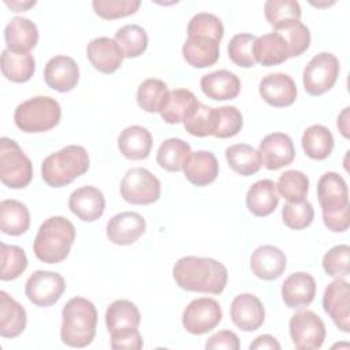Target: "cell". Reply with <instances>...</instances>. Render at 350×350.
Listing matches in <instances>:
<instances>
[{"label":"cell","mask_w":350,"mask_h":350,"mask_svg":"<svg viewBox=\"0 0 350 350\" xmlns=\"http://www.w3.org/2000/svg\"><path fill=\"white\" fill-rule=\"evenodd\" d=\"M66 290L64 278L52 271H34L25 284V293L29 301L38 308L55 305Z\"/></svg>","instance_id":"obj_9"},{"label":"cell","mask_w":350,"mask_h":350,"mask_svg":"<svg viewBox=\"0 0 350 350\" xmlns=\"http://www.w3.org/2000/svg\"><path fill=\"white\" fill-rule=\"evenodd\" d=\"M141 5L139 0H94L92 7L103 19H118L133 15Z\"/></svg>","instance_id":"obj_50"},{"label":"cell","mask_w":350,"mask_h":350,"mask_svg":"<svg viewBox=\"0 0 350 350\" xmlns=\"http://www.w3.org/2000/svg\"><path fill=\"white\" fill-rule=\"evenodd\" d=\"M256 38L257 37L250 33H239L230 40L228 56L234 64L243 68H249L257 63L254 57Z\"/></svg>","instance_id":"obj_43"},{"label":"cell","mask_w":350,"mask_h":350,"mask_svg":"<svg viewBox=\"0 0 350 350\" xmlns=\"http://www.w3.org/2000/svg\"><path fill=\"white\" fill-rule=\"evenodd\" d=\"M250 350H280V343L272 335H260L250 343Z\"/></svg>","instance_id":"obj_53"},{"label":"cell","mask_w":350,"mask_h":350,"mask_svg":"<svg viewBox=\"0 0 350 350\" xmlns=\"http://www.w3.org/2000/svg\"><path fill=\"white\" fill-rule=\"evenodd\" d=\"M254 57L257 63L265 67L284 63L290 57L286 40L276 31L257 37L254 42Z\"/></svg>","instance_id":"obj_32"},{"label":"cell","mask_w":350,"mask_h":350,"mask_svg":"<svg viewBox=\"0 0 350 350\" xmlns=\"http://www.w3.org/2000/svg\"><path fill=\"white\" fill-rule=\"evenodd\" d=\"M74 241V224L63 216H52L40 226L34 238L33 252L40 261L57 264L68 256Z\"/></svg>","instance_id":"obj_3"},{"label":"cell","mask_w":350,"mask_h":350,"mask_svg":"<svg viewBox=\"0 0 350 350\" xmlns=\"http://www.w3.org/2000/svg\"><path fill=\"white\" fill-rule=\"evenodd\" d=\"M317 197L323 215L339 212L349 206V189L338 172H325L317 183Z\"/></svg>","instance_id":"obj_16"},{"label":"cell","mask_w":350,"mask_h":350,"mask_svg":"<svg viewBox=\"0 0 350 350\" xmlns=\"http://www.w3.org/2000/svg\"><path fill=\"white\" fill-rule=\"evenodd\" d=\"M5 4L8 7H11V10H14V12H19V11H23V10H27V8L33 7L36 4V1H26V3H21V1L8 3V1H5Z\"/></svg>","instance_id":"obj_55"},{"label":"cell","mask_w":350,"mask_h":350,"mask_svg":"<svg viewBox=\"0 0 350 350\" xmlns=\"http://www.w3.org/2000/svg\"><path fill=\"white\" fill-rule=\"evenodd\" d=\"M26 323L25 308L5 291H0V335L16 338L25 331Z\"/></svg>","instance_id":"obj_30"},{"label":"cell","mask_w":350,"mask_h":350,"mask_svg":"<svg viewBox=\"0 0 350 350\" xmlns=\"http://www.w3.org/2000/svg\"><path fill=\"white\" fill-rule=\"evenodd\" d=\"M284 224L291 230H304L309 227L314 217V209L308 200L287 202L282 209Z\"/></svg>","instance_id":"obj_47"},{"label":"cell","mask_w":350,"mask_h":350,"mask_svg":"<svg viewBox=\"0 0 350 350\" xmlns=\"http://www.w3.org/2000/svg\"><path fill=\"white\" fill-rule=\"evenodd\" d=\"M241 347L239 345V339L238 336L228 329H223L219 331L216 334H213L206 342H205V349L208 350H220V349H226V350H238Z\"/></svg>","instance_id":"obj_51"},{"label":"cell","mask_w":350,"mask_h":350,"mask_svg":"<svg viewBox=\"0 0 350 350\" xmlns=\"http://www.w3.org/2000/svg\"><path fill=\"white\" fill-rule=\"evenodd\" d=\"M216 126V108L200 103L183 120L185 130L194 137L213 135Z\"/></svg>","instance_id":"obj_42"},{"label":"cell","mask_w":350,"mask_h":350,"mask_svg":"<svg viewBox=\"0 0 350 350\" xmlns=\"http://www.w3.org/2000/svg\"><path fill=\"white\" fill-rule=\"evenodd\" d=\"M68 208L82 221H96L104 213L105 198L97 187L82 186L70 194Z\"/></svg>","instance_id":"obj_21"},{"label":"cell","mask_w":350,"mask_h":350,"mask_svg":"<svg viewBox=\"0 0 350 350\" xmlns=\"http://www.w3.org/2000/svg\"><path fill=\"white\" fill-rule=\"evenodd\" d=\"M97 328V310L92 301L83 297H74L62 309L60 339L70 347H86Z\"/></svg>","instance_id":"obj_2"},{"label":"cell","mask_w":350,"mask_h":350,"mask_svg":"<svg viewBox=\"0 0 350 350\" xmlns=\"http://www.w3.org/2000/svg\"><path fill=\"white\" fill-rule=\"evenodd\" d=\"M290 336L298 350H314L321 347L325 339V325L312 310L294 313L288 323Z\"/></svg>","instance_id":"obj_10"},{"label":"cell","mask_w":350,"mask_h":350,"mask_svg":"<svg viewBox=\"0 0 350 350\" xmlns=\"http://www.w3.org/2000/svg\"><path fill=\"white\" fill-rule=\"evenodd\" d=\"M223 317L220 304L208 297L193 299L183 310L182 324L193 335H202L212 331Z\"/></svg>","instance_id":"obj_11"},{"label":"cell","mask_w":350,"mask_h":350,"mask_svg":"<svg viewBox=\"0 0 350 350\" xmlns=\"http://www.w3.org/2000/svg\"><path fill=\"white\" fill-rule=\"evenodd\" d=\"M323 308L342 332H350V286L347 280L335 278L325 287Z\"/></svg>","instance_id":"obj_12"},{"label":"cell","mask_w":350,"mask_h":350,"mask_svg":"<svg viewBox=\"0 0 350 350\" xmlns=\"http://www.w3.org/2000/svg\"><path fill=\"white\" fill-rule=\"evenodd\" d=\"M224 34V26L219 16L211 12H198L196 14L187 25V37L189 36H201L221 41Z\"/></svg>","instance_id":"obj_45"},{"label":"cell","mask_w":350,"mask_h":350,"mask_svg":"<svg viewBox=\"0 0 350 350\" xmlns=\"http://www.w3.org/2000/svg\"><path fill=\"white\" fill-rule=\"evenodd\" d=\"M170 90L164 81L157 78H148L142 81L137 89L138 105L149 113L160 112Z\"/></svg>","instance_id":"obj_39"},{"label":"cell","mask_w":350,"mask_h":350,"mask_svg":"<svg viewBox=\"0 0 350 350\" xmlns=\"http://www.w3.org/2000/svg\"><path fill=\"white\" fill-rule=\"evenodd\" d=\"M279 204L276 185L271 179L254 182L246 193V206L254 216L264 217L271 215Z\"/></svg>","instance_id":"obj_29"},{"label":"cell","mask_w":350,"mask_h":350,"mask_svg":"<svg viewBox=\"0 0 350 350\" xmlns=\"http://www.w3.org/2000/svg\"><path fill=\"white\" fill-rule=\"evenodd\" d=\"M186 179L194 186H206L219 175V163L216 156L209 150L191 152L182 168Z\"/></svg>","instance_id":"obj_24"},{"label":"cell","mask_w":350,"mask_h":350,"mask_svg":"<svg viewBox=\"0 0 350 350\" xmlns=\"http://www.w3.org/2000/svg\"><path fill=\"white\" fill-rule=\"evenodd\" d=\"M7 49L14 52H30L37 45L38 29L34 22L23 16L12 18L4 29Z\"/></svg>","instance_id":"obj_28"},{"label":"cell","mask_w":350,"mask_h":350,"mask_svg":"<svg viewBox=\"0 0 350 350\" xmlns=\"http://www.w3.org/2000/svg\"><path fill=\"white\" fill-rule=\"evenodd\" d=\"M0 67L3 75L8 81L22 83L33 77L36 62L30 52H14L5 48L1 52Z\"/></svg>","instance_id":"obj_33"},{"label":"cell","mask_w":350,"mask_h":350,"mask_svg":"<svg viewBox=\"0 0 350 350\" xmlns=\"http://www.w3.org/2000/svg\"><path fill=\"white\" fill-rule=\"evenodd\" d=\"M349 107L343 108L338 116V129L345 138H349Z\"/></svg>","instance_id":"obj_54"},{"label":"cell","mask_w":350,"mask_h":350,"mask_svg":"<svg viewBox=\"0 0 350 350\" xmlns=\"http://www.w3.org/2000/svg\"><path fill=\"white\" fill-rule=\"evenodd\" d=\"M302 149L313 160L327 159L334 149V135L323 124H312L302 134Z\"/></svg>","instance_id":"obj_35"},{"label":"cell","mask_w":350,"mask_h":350,"mask_svg":"<svg viewBox=\"0 0 350 350\" xmlns=\"http://www.w3.org/2000/svg\"><path fill=\"white\" fill-rule=\"evenodd\" d=\"M349 208H343L339 212L334 213H325L323 215V221L325 227L334 232H343L350 226V216H349Z\"/></svg>","instance_id":"obj_52"},{"label":"cell","mask_w":350,"mask_h":350,"mask_svg":"<svg viewBox=\"0 0 350 350\" xmlns=\"http://www.w3.org/2000/svg\"><path fill=\"white\" fill-rule=\"evenodd\" d=\"M44 79L45 83L56 92H71L79 81V67L70 56H55L45 64Z\"/></svg>","instance_id":"obj_18"},{"label":"cell","mask_w":350,"mask_h":350,"mask_svg":"<svg viewBox=\"0 0 350 350\" xmlns=\"http://www.w3.org/2000/svg\"><path fill=\"white\" fill-rule=\"evenodd\" d=\"M161 183L146 168L129 170L120 182L122 198L133 205H149L160 198Z\"/></svg>","instance_id":"obj_7"},{"label":"cell","mask_w":350,"mask_h":350,"mask_svg":"<svg viewBox=\"0 0 350 350\" xmlns=\"http://www.w3.org/2000/svg\"><path fill=\"white\" fill-rule=\"evenodd\" d=\"M86 56L90 64L103 74L115 72L124 59L118 42L109 37L93 38L86 46Z\"/></svg>","instance_id":"obj_20"},{"label":"cell","mask_w":350,"mask_h":350,"mask_svg":"<svg viewBox=\"0 0 350 350\" xmlns=\"http://www.w3.org/2000/svg\"><path fill=\"white\" fill-rule=\"evenodd\" d=\"M316 295V282L310 273L294 272L282 284V299L286 306L299 309L312 304Z\"/></svg>","instance_id":"obj_23"},{"label":"cell","mask_w":350,"mask_h":350,"mask_svg":"<svg viewBox=\"0 0 350 350\" xmlns=\"http://www.w3.org/2000/svg\"><path fill=\"white\" fill-rule=\"evenodd\" d=\"M261 164L271 171L293 163L295 148L293 139L284 133H271L262 138L258 146Z\"/></svg>","instance_id":"obj_14"},{"label":"cell","mask_w":350,"mask_h":350,"mask_svg":"<svg viewBox=\"0 0 350 350\" xmlns=\"http://www.w3.org/2000/svg\"><path fill=\"white\" fill-rule=\"evenodd\" d=\"M224 154L231 170L242 176L254 175L262 165L258 150L247 144L231 145Z\"/></svg>","instance_id":"obj_36"},{"label":"cell","mask_w":350,"mask_h":350,"mask_svg":"<svg viewBox=\"0 0 350 350\" xmlns=\"http://www.w3.org/2000/svg\"><path fill=\"white\" fill-rule=\"evenodd\" d=\"M27 268V257L22 247L1 243V280H14Z\"/></svg>","instance_id":"obj_44"},{"label":"cell","mask_w":350,"mask_h":350,"mask_svg":"<svg viewBox=\"0 0 350 350\" xmlns=\"http://www.w3.org/2000/svg\"><path fill=\"white\" fill-rule=\"evenodd\" d=\"M30 226L27 206L18 200H3L0 202V230L11 237L25 234Z\"/></svg>","instance_id":"obj_34"},{"label":"cell","mask_w":350,"mask_h":350,"mask_svg":"<svg viewBox=\"0 0 350 350\" xmlns=\"http://www.w3.org/2000/svg\"><path fill=\"white\" fill-rule=\"evenodd\" d=\"M200 104L193 92L187 89L171 90L160 109L161 119L168 124L183 122Z\"/></svg>","instance_id":"obj_31"},{"label":"cell","mask_w":350,"mask_h":350,"mask_svg":"<svg viewBox=\"0 0 350 350\" xmlns=\"http://www.w3.org/2000/svg\"><path fill=\"white\" fill-rule=\"evenodd\" d=\"M172 276L175 283L186 291L220 294L226 288L228 271L215 258L186 256L175 262Z\"/></svg>","instance_id":"obj_1"},{"label":"cell","mask_w":350,"mask_h":350,"mask_svg":"<svg viewBox=\"0 0 350 350\" xmlns=\"http://www.w3.org/2000/svg\"><path fill=\"white\" fill-rule=\"evenodd\" d=\"M243 126L241 111L232 105H223L216 108V126L213 137L230 138L237 135Z\"/></svg>","instance_id":"obj_46"},{"label":"cell","mask_w":350,"mask_h":350,"mask_svg":"<svg viewBox=\"0 0 350 350\" xmlns=\"http://www.w3.org/2000/svg\"><path fill=\"white\" fill-rule=\"evenodd\" d=\"M278 193L288 202H298L305 200L309 190L308 176L298 170L284 171L276 183Z\"/></svg>","instance_id":"obj_41"},{"label":"cell","mask_w":350,"mask_h":350,"mask_svg":"<svg viewBox=\"0 0 350 350\" xmlns=\"http://www.w3.org/2000/svg\"><path fill=\"white\" fill-rule=\"evenodd\" d=\"M340 64L335 55L320 52L305 66L302 72L304 88L310 96H320L328 92L336 82Z\"/></svg>","instance_id":"obj_8"},{"label":"cell","mask_w":350,"mask_h":350,"mask_svg":"<svg viewBox=\"0 0 350 350\" xmlns=\"http://www.w3.org/2000/svg\"><path fill=\"white\" fill-rule=\"evenodd\" d=\"M323 268L328 276L346 278L350 273V247L336 245L323 256Z\"/></svg>","instance_id":"obj_49"},{"label":"cell","mask_w":350,"mask_h":350,"mask_svg":"<svg viewBox=\"0 0 350 350\" xmlns=\"http://www.w3.org/2000/svg\"><path fill=\"white\" fill-rule=\"evenodd\" d=\"M200 86L208 98L216 101L232 100L241 92L239 78L228 70H217L204 75L200 81Z\"/></svg>","instance_id":"obj_25"},{"label":"cell","mask_w":350,"mask_h":350,"mask_svg":"<svg viewBox=\"0 0 350 350\" xmlns=\"http://www.w3.org/2000/svg\"><path fill=\"white\" fill-rule=\"evenodd\" d=\"M264 14L275 31L291 22H298L302 15L299 3L295 0H268L264 4Z\"/></svg>","instance_id":"obj_38"},{"label":"cell","mask_w":350,"mask_h":350,"mask_svg":"<svg viewBox=\"0 0 350 350\" xmlns=\"http://www.w3.org/2000/svg\"><path fill=\"white\" fill-rule=\"evenodd\" d=\"M153 145L150 131L142 126H129L118 137V148L129 160H144L149 156Z\"/></svg>","instance_id":"obj_27"},{"label":"cell","mask_w":350,"mask_h":350,"mask_svg":"<svg viewBox=\"0 0 350 350\" xmlns=\"http://www.w3.org/2000/svg\"><path fill=\"white\" fill-rule=\"evenodd\" d=\"M190 153L191 148L187 142L180 138H168L160 144L156 153V161L163 170L178 172L182 171Z\"/></svg>","instance_id":"obj_37"},{"label":"cell","mask_w":350,"mask_h":350,"mask_svg":"<svg viewBox=\"0 0 350 350\" xmlns=\"http://www.w3.org/2000/svg\"><path fill=\"white\" fill-rule=\"evenodd\" d=\"M219 45L220 42L208 37L189 36L182 46V55L183 59L196 68L211 67L219 60Z\"/></svg>","instance_id":"obj_26"},{"label":"cell","mask_w":350,"mask_h":350,"mask_svg":"<svg viewBox=\"0 0 350 350\" xmlns=\"http://www.w3.org/2000/svg\"><path fill=\"white\" fill-rule=\"evenodd\" d=\"M59 103L49 96H36L21 103L14 112V122L23 133H44L60 122Z\"/></svg>","instance_id":"obj_5"},{"label":"cell","mask_w":350,"mask_h":350,"mask_svg":"<svg viewBox=\"0 0 350 350\" xmlns=\"http://www.w3.org/2000/svg\"><path fill=\"white\" fill-rule=\"evenodd\" d=\"M262 100L276 108L291 105L297 98V86L293 78L284 72L265 75L258 85Z\"/></svg>","instance_id":"obj_17"},{"label":"cell","mask_w":350,"mask_h":350,"mask_svg":"<svg viewBox=\"0 0 350 350\" xmlns=\"http://www.w3.org/2000/svg\"><path fill=\"white\" fill-rule=\"evenodd\" d=\"M139 323L141 313L135 304L129 299H116L107 308L105 325L111 340L135 334Z\"/></svg>","instance_id":"obj_13"},{"label":"cell","mask_w":350,"mask_h":350,"mask_svg":"<svg viewBox=\"0 0 350 350\" xmlns=\"http://www.w3.org/2000/svg\"><path fill=\"white\" fill-rule=\"evenodd\" d=\"M276 33L286 40L290 57L302 55L310 45V31L301 21L291 22Z\"/></svg>","instance_id":"obj_48"},{"label":"cell","mask_w":350,"mask_h":350,"mask_svg":"<svg viewBox=\"0 0 350 350\" xmlns=\"http://www.w3.org/2000/svg\"><path fill=\"white\" fill-rule=\"evenodd\" d=\"M287 265L286 254L273 245L258 246L250 257L252 272L262 280H275L282 276Z\"/></svg>","instance_id":"obj_22"},{"label":"cell","mask_w":350,"mask_h":350,"mask_svg":"<svg viewBox=\"0 0 350 350\" xmlns=\"http://www.w3.org/2000/svg\"><path fill=\"white\" fill-rule=\"evenodd\" d=\"M115 41L120 46L124 57H138L148 48V34L139 25H124L115 33Z\"/></svg>","instance_id":"obj_40"},{"label":"cell","mask_w":350,"mask_h":350,"mask_svg":"<svg viewBox=\"0 0 350 350\" xmlns=\"http://www.w3.org/2000/svg\"><path fill=\"white\" fill-rule=\"evenodd\" d=\"M145 228L146 221L142 215L130 211L120 212L108 220L107 237L115 245L127 246L138 241Z\"/></svg>","instance_id":"obj_19"},{"label":"cell","mask_w":350,"mask_h":350,"mask_svg":"<svg viewBox=\"0 0 350 350\" xmlns=\"http://www.w3.org/2000/svg\"><path fill=\"white\" fill-rule=\"evenodd\" d=\"M89 170V154L81 145H67L49 154L41 164L42 180L51 187H63Z\"/></svg>","instance_id":"obj_4"},{"label":"cell","mask_w":350,"mask_h":350,"mask_svg":"<svg viewBox=\"0 0 350 350\" xmlns=\"http://www.w3.org/2000/svg\"><path fill=\"white\" fill-rule=\"evenodd\" d=\"M0 179L11 189H23L33 179V164L16 141L0 139Z\"/></svg>","instance_id":"obj_6"},{"label":"cell","mask_w":350,"mask_h":350,"mask_svg":"<svg viewBox=\"0 0 350 350\" xmlns=\"http://www.w3.org/2000/svg\"><path fill=\"white\" fill-rule=\"evenodd\" d=\"M232 323L245 332L258 329L265 319V309L258 297L250 293L237 295L230 306Z\"/></svg>","instance_id":"obj_15"}]
</instances>
